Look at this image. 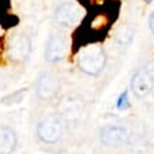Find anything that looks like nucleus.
<instances>
[{
    "label": "nucleus",
    "instance_id": "obj_1",
    "mask_svg": "<svg viewBox=\"0 0 154 154\" xmlns=\"http://www.w3.org/2000/svg\"><path fill=\"white\" fill-rule=\"evenodd\" d=\"M76 62L79 69L86 75H99L106 64V54L98 44L85 45L76 54Z\"/></svg>",
    "mask_w": 154,
    "mask_h": 154
},
{
    "label": "nucleus",
    "instance_id": "obj_2",
    "mask_svg": "<svg viewBox=\"0 0 154 154\" xmlns=\"http://www.w3.org/2000/svg\"><path fill=\"white\" fill-rule=\"evenodd\" d=\"M38 140L45 144H54L61 139L62 134V120L60 116L50 115L38 122L35 129Z\"/></svg>",
    "mask_w": 154,
    "mask_h": 154
},
{
    "label": "nucleus",
    "instance_id": "obj_3",
    "mask_svg": "<svg viewBox=\"0 0 154 154\" xmlns=\"http://www.w3.org/2000/svg\"><path fill=\"white\" fill-rule=\"evenodd\" d=\"M82 17V9L75 2H66L57 7L55 10V20L61 26L71 27L75 26Z\"/></svg>",
    "mask_w": 154,
    "mask_h": 154
},
{
    "label": "nucleus",
    "instance_id": "obj_4",
    "mask_svg": "<svg viewBox=\"0 0 154 154\" xmlns=\"http://www.w3.org/2000/svg\"><path fill=\"white\" fill-rule=\"evenodd\" d=\"M60 91V79L55 75L45 72L38 76L35 82V94L40 99H51L54 98Z\"/></svg>",
    "mask_w": 154,
    "mask_h": 154
},
{
    "label": "nucleus",
    "instance_id": "obj_5",
    "mask_svg": "<svg viewBox=\"0 0 154 154\" xmlns=\"http://www.w3.org/2000/svg\"><path fill=\"white\" fill-rule=\"evenodd\" d=\"M154 86V76L150 71H137L130 81V89L137 98H144L151 92Z\"/></svg>",
    "mask_w": 154,
    "mask_h": 154
},
{
    "label": "nucleus",
    "instance_id": "obj_6",
    "mask_svg": "<svg viewBox=\"0 0 154 154\" xmlns=\"http://www.w3.org/2000/svg\"><path fill=\"white\" fill-rule=\"evenodd\" d=\"M100 141L105 146L109 147H117V146H123L129 139V131L126 127L123 126H106L100 130Z\"/></svg>",
    "mask_w": 154,
    "mask_h": 154
},
{
    "label": "nucleus",
    "instance_id": "obj_7",
    "mask_svg": "<svg viewBox=\"0 0 154 154\" xmlns=\"http://www.w3.org/2000/svg\"><path fill=\"white\" fill-rule=\"evenodd\" d=\"M82 110H84V102L76 96H66L62 99L60 105L61 117L68 122H74L79 119Z\"/></svg>",
    "mask_w": 154,
    "mask_h": 154
},
{
    "label": "nucleus",
    "instance_id": "obj_8",
    "mask_svg": "<svg viewBox=\"0 0 154 154\" xmlns=\"http://www.w3.org/2000/svg\"><path fill=\"white\" fill-rule=\"evenodd\" d=\"M66 54L65 40L61 35H51L45 44V60L50 62H58L64 60Z\"/></svg>",
    "mask_w": 154,
    "mask_h": 154
},
{
    "label": "nucleus",
    "instance_id": "obj_9",
    "mask_svg": "<svg viewBox=\"0 0 154 154\" xmlns=\"http://www.w3.org/2000/svg\"><path fill=\"white\" fill-rule=\"evenodd\" d=\"M31 51V42L26 35H17L14 37L9 44L7 54L14 61H23L30 55Z\"/></svg>",
    "mask_w": 154,
    "mask_h": 154
},
{
    "label": "nucleus",
    "instance_id": "obj_10",
    "mask_svg": "<svg viewBox=\"0 0 154 154\" xmlns=\"http://www.w3.org/2000/svg\"><path fill=\"white\" fill-rule=\"evenodd\" d=\"M17 146V134L9 126H0V154H11Z\"/></svg>",
    "mask_w": 154,
    "mask_h": 154
},
{
    "label": "nucleus",
    "instance_id": "obj_11",
    "mask_svg": "<svg viewBox=\"0 0 154 154\" xmlns=\"http://www.w3.org/2000/svg\"><path fill=\"white\" fill-rule=\"evenodd\" d=\"M116 107L119 110H126L129 107V92L123 91L116 99Z\"/></svg>",
    "mask_w": 154,
    "mask_h": 154
},
{
    "label": "nucleus",
    "instance_id": "obj_12",
    "mask_svg": "<svg viewBox=\"0 0 154 154\" xmlns=\"http://www.w3.org/2000/svg\"><path fill=\"white\" fill-rule=\"evenodd\" d=\"M149 27L151 30V33L154 34V11L150 14V17H149Z\"/></svg>",
    "mask_w": 154,
    "mask_h": 154
},
{
    "label": "nucleus",
    "instance_id": "obj_13",
    "mask_svg": "<svg viewBox=\"0 0 154 154\" xmlns=\"http://www.w3.org/2000/svg\"><path fill=\"white\" fill-rule=\"evenodd\" d=\"M144 2H147V3H150V2H151V0H144Z\"/></svg>",
    "mask_w": 154,
    "mask_h": 154
}]
</instances>
